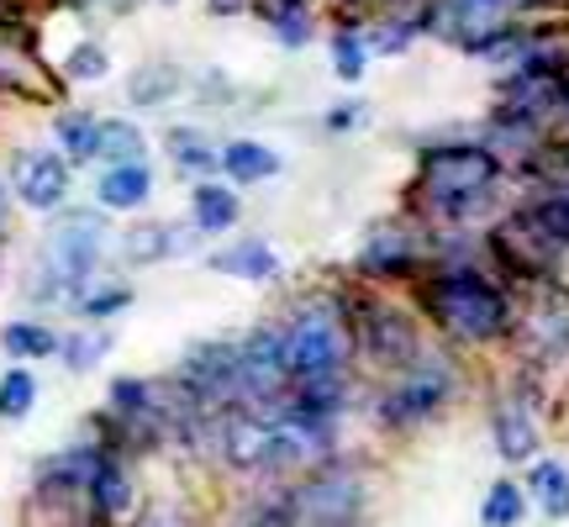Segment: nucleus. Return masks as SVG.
Returning <instances> with one entry per match:
<instances>
[{
	"label": "nucleus",
	"instance_id": "423d86ee",
	"mask_svg": "<svg viewBox=\"0 0 569 527\" xmlns=\"http://www.w3.org/2000/svg\"><path fill=\"white\" fill-rule=\"evenodd\" d=\"M348 322V344L365 354L369 365L380 369H407L422 348H417V327H411L407 311H396L386 301H359L353 306V317Z\"/></svg>",
	"mask_w": 569,
	"mask_h": 527
},
{
	"label": "nucleus",
	"instance_id": "4be33fe9",
	"mask_svg": "<svg viewBox=\"0 0 569 527\" xmlns=\"http://www.w3.org/2000/svg\"><path fill=\"white\" fill-rule=\"evenodd\" d=\"M96 132H101V122L84 117V111H63L59 122H53V138H59V148H63V159L69 163L96 159Z\"/></svg>",
	"mask_w": 569,
	"mask_h": 527
},
{
	"label": "nucleus",
	"instance_id": "0eeeda50",
	"mask_svg": "<svg viewBox=\"0 0 569 527\" xmlns=\"http://www.w3.org/2000/svg\"><path fill=\"white\" fill-rule=\"evenodd\" d=\"M448 390H453V369H448L438 354H417V359L401 369V380L386 390L380 417H386L390 427H417L448 401Z\"/></svg>",
	"mask_w": 569,
	"mask_h": 527
},
{
	"label": "nucleus",
	"instance_id": "b1692460",
	"mask_svg": "<svg viewBox=\"0 0 569 527\" xmlns=\"http://www.w3.org/2000/svg\"><path fill=\"white\" fill-rule=\"evenodd\" d=\"M32 406H38V375L32 369H6L0 375V422H21V417H32Z\"/></svg>",
	"mask_w": 569,
	"mask_h": 527
},
{
	"label": "nucleus",
	"instance_id": "39448f33",
	"mask_svg": "<svg viewBox=\"0 0 569 527\" xmlns=\"http://www.w3.org/2000/svg\"><path fill=\"white\" fill-rule=\"evenodd\" d=\"M359 507H365V486H359V475H348L338 465L317 469V475H306L301 486L284 490L290 527H353Z\"/></svg>",
	"mask_w": 569,
	"mask_h": 527
},
{
	"label": "nucleus",
	"instance_id": "cd10ccee",
	"mask_svg": "<svg viewBox=\"0 0 569 527\" xmlns=\"http://www.w3.org/2000/svg\"><path fill=\"white\" fill-rule=\"evenodd\" d=\"M365 59H369L365 38H353V32H338V38H332V69H338V80H359V74H365Z\"/></svg>",
	"mask_w": 569,
	"mask_h": 527
},
{
	"label": "nucleus",
	"instance_id": "20e7f679",
	"mask_svg": "<svg viewBox=\"0 0 569 527\" xmlns=\"http://www.w3.org/2000/svg\"><path fill=\"white\" fill-rule=\"evenodd\" d=\"M280 354L290 386H317V380H343L348 369V322L338 317V306H301L290 322L280 327Z\"/></svg>",
	"mask_w": 569,
	"mask_h": 527
},
{
	"label": "nucleus",
	"instance_id": "f3484780",
	"mask_svg": "<svg viewBox=\"0 0 569 527\" xmlns=\"http://www.w3.org/2000/svg\"><path fill=\"white\" fill-rule=\"evenodd\" d=\"M174 253H184L180 227L138 222V227H127V232H122V259L127 264H159V259H174Z\"/></svg>",
	"mask_w": 569,
	"mask_h": 527
},
{
	"label": "nucleus",
	"instance_id": "9b49d317",
	"mask_svg": "<svg viewBox=\"0 0 569 527\" xmlns=\"http://www.w3.org/2000/svg\"><path fill=\"white\" fill-rule=\"evenodd\" d=\"M517 6H532V0H443L438 17H443V27L465 42V48H475V42L490 38V32L501 27V17L517 11Z\"/></svg>",
	"mask_w": 569,
	"mask_h": 527
},
{
	"label": "nucleus",
	"instance_id": "6ab92c4d",
	"mask_svg": "<svg viewBox=\"0 0 569 527\" xmlns=\"http://www.w3.org/2000/svg\"><path fill=\"white\" fill-rule=\"evenodd\" d=\"M142 153H148L142 127L127 122V117H106L101 132H96V159H106L117 169V163H142Z\"/></svg>",
	"mask_w": 569,
	"mask_h": 527
},
{
	"label": "nucleus",
	"instance_id": "6e6552de",
	"mask_svg": "<svg viewBox=\"0 0 569 527\" xmlns=\"http://www.w3.org/2000/svg\"><path fill=\"white\" fill-rule=\"evenodd\" d=\"M6 190H11L27 211H59V206L69 201V159L53 153V148H17V153H11Z\"/></svg>",
	"mask_w": 569,
	"mask_h": 527
},
{
	"label": "nucleus",
	"instance_id": "1a4fd4ad",
	"mask_svg": "<svg viewBox=\"0 0 569 527\" xmlns=\"http://www.w3.org/2000/svg\"><path fill=\"white\" fill-rule=\"evenodd\" d=\"M132 496H138V486H132L127 459H117V454H106L101 448V459H96V469H90V486H84V507H90V517H96L101 527L127 523Z\"/></svg>",
	"mask_w": 569,
	"mask_h": 527
},
{
	"label": "nucleus",
	"instance_id": "f257e3e1",
	"mask_svg": "<svg viewBox=\"0 0 569 527\" xmlns=\"http://www.w3.org/2000/svg\"><path fill=\"white\" fill-rule=\"evenodd\" d=\"M422 306L443 332L465 338V344H490V338H501L511 327L507 290L486 280L480 269H438V275H427Z\"/></svg>",
	"mask_w": 569,
	"mask_h": 527
},
{
	"label": "nucleus",
	"instance_id": "a211bd4d",
	"mask_svg": "<svg viewBox=\"0 0 569 527\" xmlns=\"http://www.w3.org/2000/svg\"><path fill=\"white\" fill-rule=\"evenodd\" d=\"M0 348L11 354V359H53L59 354V332L38 317H17V322L0 327Z\"/></svg>",
	"mask_w": 569,
	"mask_h": 527
},
{
	"label": "nucleus",
	"instance_id": "2f4dec72",
	"mask_svg": "<svg viewBox=\"0 0 569 527\" xmlns=\"http://www.w3.org/2000/svg\"><path fill=\"white\" fill-rule=\"evenodd\" d=\"M217 6H222V11H232V6H238V0H217Z\"/></svg>",
	"mask_w": 569,
	"mask_h": 527
},
{
	"label": "nucleus",
	"instance_id": "5701e85b",
	"mask_svg": "<svg viewBox=\"0 0 569 527\" xmlns=\"http://www.w3.org/2000/svg\"><path fill=\"white\" fill-rule=\"evenodd\" d=\"M528 517V490L517 486V480H496L486 490V501H480V523L486 527H517Z\"/></svg>",
	"mask_w": 569,
	"mask_h": 527
},
{
	"label": "nucleus",
	"instance_id": "4468645a",
	"mask_svg": "<svg viewBox=\"0 0 569 527\" xmlns=\"http://www.w3.org/2000/svg\"><path fill=\"white\" fill-rule=\"evenodd\" d=\"M490 427H496V454H501L507 465H522V459L538 454V422L528 417V406L501 401L496 417H490Z\"/></svg>",
	"mask_w": 569,
	"mask_h": 527
},
{
	"label": "nucleus",
	"instance_id": "393cba45",
	"mask_svg": "<svg viewBox=\"0 0 569 527\" xmlns=\"http://www.w3.org/2000/svg\"><path fill=\"white\" fill-rule=\"evenodd\" d=\"M174 84H180V74L169 63H138L127 80V96H132V106H163L174 96Z\"/></svg>",
	"mask_w": 569,
	"mask_h": 527
},
{
	"label": "nucleus",
	"instance_id": "bb28decb",
	"mask_svg": "<svg viewBox=\"0 0 569 527\" xmlns=\"http://www.w3.org/2000/svg\"><path fill=\"white\" fill-rule=\"evenodd\" d=\"M69 80H84V84H96L111 74V59H106V48L101 42H80V48H69Z\"/></svg>",
	"mask_w": 569,
	"mask_h": 527
},
{
	"label": "nucleus",
	"instance_id": "ddd939ff",
	"mask_svg": "<svg viewBox=\"0 0 569 527\" xmlns=\"http://www.w3.org/2000/svg\"><path fill=\"white\" fill-rule=\"evenodd\" d=\"M153 196V175H148V163H117V169H106L101 185H96V201L106 211H142Z\"/></svg>",
	"mask_w": 569,
	"mask_h": 527
},
{
	"label": "nucleus",
	"instance_id": "c756f323",
	"mask_svg": "<svg viewBox=\"0 0 569 527\" xmlns=\"http://www.w3.org/2000/svg\"><path fill=\"white\" fill-rule=\"evenodd\" d=\"M132 527H184L180 511H169V507H153V511H142Z\"/></svg>",
	"mask_w": 569,
	"mask_h": 527
},
{
	"label": "nucleus",
	"instance_id": "2eb2a0df",
	"mask_svg": "<svg viewBox=\"0 0 569 527\" xmlns=\"http://www.w3.org/2000/svg\"><path fill=\"white\" fill-rule=\"evenodd\" d=\"M238 217H243V206H238V196H232L227 185H217V180L196 185V196H190V222H196V232H232Z\"/></svg>",
	"mask_w": 569,
	"mask_h": 527
},
{
	"label": "nucleus",
	"instance_id": "aec40b11",
	"mask_svg": "<svg viewBox=\"0 0 569 527\" xmlns=\"http://www.w3.org/2000/svg\"><path fill=\"white\" fill-rule=\"evenodd\" d=\"M528 496L549 511V517H569V465L538 459V465L528 469Z\"/></svg>",
	"mask_w": 569,
	"mask_h": 527
},
{
	"label": "nucleus",
	"instance_id": "412c9836",
	"mask_svg": "<svg viewBox=\"0 0 569 527\" xmlns=\"http://www.w3.org/2000/svg\"><path fill=\"white\" fill-rule=\"evenodd\" d=\"M169 159H174V169H184V175H211V169L222 163V153L211 148L206 132H196V127H174V132H169Z\"/></svg>",
	"mask_w": 569,
	"mask_h": 527
},
{
	"label": "nucleus",
	"instance_id": "7ed1b4c3",
	"mask_svg": "<svg viewBox=\"0 0 569 527\" xmlns=\"http://www.w3.org/2000/svg\"><path fill=\"white\" fill-rule=\"evenodd\" d=\"M101 259H106V222L101 217H96V211L63 217L59 232H53L48 248H42V264H38L42 285H32V296H42V301H84V296L96 290Z\"/></svg>",
	"mask_w": 569,
	"mask_h": 527
},
{
	"label": "nucleus",
	"instance_id": "f8f14e48",
	"mask_svg": "<svg viewBox=\"0 0 569 527\" xmlns=\"http://www.w3.org/2000/svg\"><path fill=\"white\" fill-rule=\"evenodd\" d=\"M211 269H217V275H232V280L264 285V280H274V275H280V253H274L264 238H238L232 248L211 253Z\"/></svg>",
	"mask_w": 569,
	"mask_h": 527
},
{
	"label": "nucleus",
	"instance_id": "7c9ffc66",
	"mask_svg": "<svg viewBox=\"0 0 569 527\" xmlns=\"http://www.w3.org/2000/svg\"><path fill=\"white\" fill-rule=\"evenodd\" d=\"M6 211H11V190L0 185V238H6Z\"/></svg>",
	"mask_w": 569,
	"mask_h": 527
},
{
	"label": "nucleus",
	"instance_id": "c85d7f7f",
	"mask_svg": "<svg viewBox=\"0 0 569 527\" xmlns=\"http://www.w3.org/2000/svg\"><path fill=\"white\" fill-rule=\"evenodd\" d=\"M127 306H132V290H127V285H111V290H90L80 301V311H84V322H106V317H117Z\"/></svg>",
	"mask_w": 569,
	"mask_h": 527
},
{
	"label": "nucleus",
	"instance_id": "473e14b6",
	"mask_svg": "<svg viewBox=\"0 0 569 527\" xmlns=\"http://www.w3.org/2000/svg\"><path fill=\"white\" fill-rule=\"evenodd\" d=\"M565 111H569V84H565Z\"/></svg>",
	"mask_w": 569,
	"mask_h": 527
},
{
	"label": "nucleus",
	"instance_id": "f03ea898",
	"mask_svg": "<svg viewBox=\"0 0 569 527\" xmlns=\"http://www.w3.org/2000/svg\"><path fill=\"white\" fill-rule=\"evenodd\" d=\"M501 175V163L490 148L480 142H443V148H427L422 163H417V190L422 201L448 217V222H465V217H480L490 206V185Z\"/></svg>",
	"mask_w": 569,
	"mask_h": 527
},
{
	"label": "nucleus",
	"instance_id": "a878e982",
	"mask_svg": "<svg viewBox=\"0 0 569 527\" xmlns=\"http://www.w3.org/2000/svg\"><path fill=\"white\" fill-rule=\"evenodd\" d=\"M111 348V332H74V338H59V354H63V365L74 369V375H84V369H96L101 365V354Z\"/></svg>",
	"mask_w": 569,
	"mask_h": 527
},
{
	"label": "nucleus",
	"instance_id": "9d476101",
	"mask_svg": "<svg viewBox=\"0 0 569 527\" xmlns=\"http://www.w3.org/2000/svg\"><path fill=\"white\" fill-rule=\"evenodd\" d=\"M417 264H422V243L407 227H375L365 253H359V269L369 280H407V275H417Z\"/></svg>",
	"mask_w": 569,
	"mask_h": 527
},
{
	"label": "nucleus",
	"instance_id": "dca6fc26",
	"mask_svg": "<svg viewBox=\"0 0 569 527\" xmlns=\"http://www.w3.org/2000/svg\"><path fill=\"white\" fill-rule=\"evenodd\" d=\"M222 169L238 185H259V180H274V175H280V153L259 138H232L222 148Z\"/></svg>",
	"mask_w": 569,
	"mask_h": 527
}]
</instances>
